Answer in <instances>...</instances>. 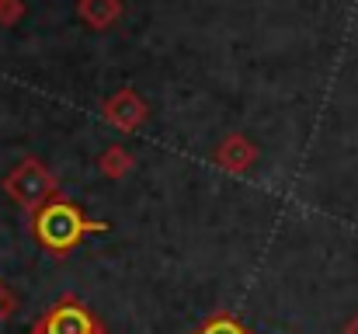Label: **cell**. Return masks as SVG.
Returning a JSON list of instances; mask_svg holds the SVG:
<instances>
[{
    "label": "cell",
    "mask_w": 358,
    "mask_h": 334,
    "mask_svg": "<svg viewBox=\"0 0 358 334\" xmlns=\"http://www.w3.org/2000/svg\"><path fill=\"white\" fill-rule=\"evenodd\" d=\"M21 11H24V7H21V0H0V25H3V28H10V25L21 18Z\"/></svg>",
    "instance_id": "obj_9"
},
{
    "label": "cell",
    "mask_w": 358,
    "mask_h": 334,
    "mask_svg": "<svg viewBox=\"0 0 358 334\" xmlns=\"http://www.w3.org/2000/svg\"><path fill=\"white\" fill-rule=\"evenodd\" d=\"M105 118L122 129V132H136V129H143V122H146V102L136 95V91H129V88H122L119 95H112L108 102H105Z\"/></svg>",
    "instance_id": "obj_4"
},
{
    "label": "cell",
    "mask_w": 358,
    "mask_h": 334,
    "mask_svg": "<svg viewBox=\"0 0 358 334\" xmlns=\"http://www.w3.org/2000/svg\"><path fill=\"white\" fill-rule=\"evenodd\" d=\"M0 188H3V195L14 202V206H21L24 213H38L42 206H49L52 199H59L63 192H59V181L52 178V171L42 164V160H35V157H24L3 181H0Z\"/></svg>",
    "instance_id": "obj_2"
},
{
    "label": "cell",
    "mask_w": 358,
    "mask_h": 334,
    "mask_svg": "<svg viewBox=\"0 0 358 334\" xmlns=\"http://www.w3.org/2000/svg\"><path fill=\"white\" fill-rule=\"evenodd\" d=\"M108 223L87 220V213H80V206H73L70 199H52L49 206H42L31 220L35 240L49 251V254H66L73 251L87 233H105Z\"/></svg>",
    "instance_id": "obj_1"
},
{
    "label": "cell",
    "mask_w": 358,
    "mask_h": 334,
    "mask_svg": "<svg viewBox=\"0 0 358 334\" xmlns=\"http://www.w3.org/2000/svg\"><path fill=\"white\" fill-rule=\"evenodd\" d=\"M341 334H358V314L348 321V324H345V331H341Z\"/></svg>",
    "instance_id": "obj_11"
},
{
    "label": "cell",
    "mask_w": 358,
    "mask_h": 334,
    "mask_svg": "<svg viewBox=\"0 0 358 334\" xmlns=\"http://www.w3.org/2000/svg\"><path fill=\"white\" fill-rule=\"evenodd\" d=\"M14 310V296H10V289L0 282V324H3V317Z\"/></svg>",
    "instance_id": "obj_10"
},
{
    "label": "cell",
    "mask_w": 358,
    "mask_h": 334,
    "mask_svg": "<svg viewBox=\"0 0 358 334\" xmlns=\"http://www.w3.org/2000/svg\"><path fill=\"white\" fill-rule=\"evenodd\" d=\"M216 164L223 171H234V174H243L257 164V146L247 139V136H227L220 146H216Z\"/></svg>",
    "instance_id": "obj_5"
},
{
    "label": "cell",
    "mask_w": 358,
    "mask_h": 334,
    "mask_svg": "<svg viewBox=\"0 0 358 334\" xmlns=\"http://www.w3.org/2000/svg\"><path fill=\"white\" fill-rule=\"evenodd\" d=\"M98 167H101V174H105V178L119 181V178H125V174L136 167V160H132V153H129L122 143H112V146L98 157Z\"/></svg>",
    "instance_id": "obj_7"
},
{
    "label": "cell",
    "mask_w": 358,
    "mask_h": 334,
    "mask_svg": "<svg viewBox=\"0 0 358 334\" xmlns=\"http://www.w3.org/2000/svg\"><path fill=\"white\" fill-rule=\"evenodd\" d=\"M77 14L87 28L108 32L122 18V0H77Z\"/></svg>",
    "instance_id": "obj_6"
},
{
    "label": "cell",
    "mask_w": 358,
    "mask_h": 334,
    "mask_svg": "<svg viewBox=\"0 0 358 334\" xmlns=\"http://www.w3.org/2000/svg\"><path fill=\"white\" fill-rule=\"evenodd\" d=\"M28 334H105V324L98 321V314L77 300V296H59Z\"/></svg>",
    "instance_id": "obj_3"
},
{
    "label": "cell",
    "mask_w": 358,
    "mask_h": 334,
    "mask_svg": "<svg viewBox=\"0 0 358 334\" xmlns=\"http://www.w3.org/2000/svg\"><path fill=\"white\" fill-rule=\"evenodd\" d=\"M195 334H247V331H243V324H240L237 317H230V314H216V317H209Z\"/></svg>",
    "instance_id": "obj_8"
}]
</instances>
